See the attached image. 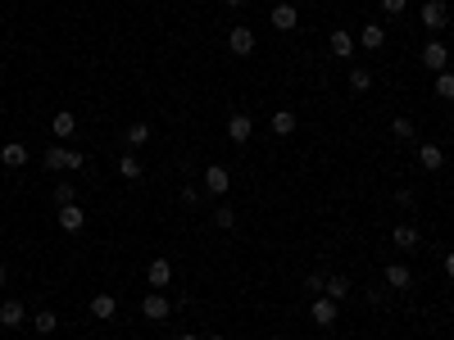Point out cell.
I'll list each match as a JSON object with an SVG mask.
<instances>
[{"mask_svg": "<svg viewBox=\"0 0 454 340\" xmlns=\"http://www.w3.org/2000/svg\"><path fill=\"white\" fill-rule=\"evenodd\" d=\"M268 23H273L277 32H295V27H300V9L282 0V5H273V18H268Z\"/></svg>", "mask_w": 454, "mask_h": 340, "instance_id": "obj_1", "label": "cell"}, {"mask_svg": "<svg viewBox=\"0 0 454 340\" xmlns=\"http://www.w3.org/2000/svg\"><path fill=\"white\" fill-rule=\"evenodd\" d=\"M227 186H232V172L223 168V163H209L205 168V191L209 196H227Z\"/></svg>", "mask_w": 454, "mask_h": 340, "instance_id": "obj_2", "label": "cell"}, {"mask_svg": "<svg viewBox=\"0 0 454 340\" xmlns=\"http://www.w3.org/2000/svg\"><path fill=\"white\" fill-rule=\"evenodd\" d=\"M168 313H173V304H168V299L159 295V290H150V295L141 299V318H150V322H163V318H168Z\"/></svg>", "mask_w": 454, "mask_h": 340, "instance_id": "obj_3", "label": "cell"}, {"mask_svg": "<svg viewBox=\"0 0 454 340\" xmlns=\"http://www.w3.org/2000/svg\"><path fill=\"white\" fill-rule=\"evenodd\" d=\"M422 64H427L432 73H446V68H450V50H446V41H427V46H422Z\"/></svg>", "mask_w": 454, "mask_h": 340, "instance_id": "obj_4", "label": "cell"}, {"mask_svg": "<svg viewBox=\"0 0 454 340\" xmlns=\"http://www.w3.org/2000/svg\"><path fill=\"white\" fill-rule=\"evenodd\" d=\"M250 136H255V118H250V114H232V118H227V141L246 145Z\"/></svg>", "mask_w": 454, "mask_h": 340, "instance_id": "obj_5", "label": "cell"}, {"mask_svg": "<svg viewBox=\"0 0 454 340\" xmlns=\"http://www.w3.org/2000/svg\"><path fill=\"white\" fill-rule=\"evenodd\" d=\"M446 18H450L446 0H427V5H422V27H432V32H441V27H446Z\"/></svg>", "mask_w": 454, "mask_h": 340, "instance_id": "obj_6", "label": "cell"}, {"mask_svg": "<svg viewBox=\"0 0 454 340\" xmlns=\"http://www.w3.org/2000/svg\"><path fill=\"white\" fill-rule=\"evenodd\" d=\"M227 50L232 55H250L255 50V32H250V27H227Z\"/></svg>", "mask_w": 454, "mask_h": 340, "instance_id": "obj_7", "label": "cell"}, {"mask_svg": "<svg viewBox=\"0 0 454 340\" xmlns=\"http://www.w3.org/2000/svg\"><path fill=\"white\" fill-rule=\"evenodd\" d=\"M309 318H314L318 327H332L336 322V299H327V295H318L314 304H309Z\"/></svg>", "mask_w": 454, "mask_h": 340, "instance_id": "obj_8", "label": "cell"}, {"mask_svg": "<svg viewBox=\"0 0 454 340\" xmlns=\"http://www.w3.org/2000/svg\"><path fill=\"white\" fill-rule=\"evenodd\" d=\"M60 227L64 231H82L86 227V213H82V204H77V200L73 204H60Z\"/></svg>", "mask_w": 454, "mask_h": 340, "instance_id": "obj_9", "label": "cell"}, {"mask_svg": "<svg viewBox=\"0 0 454 340\" xmlns=\"http://www.w3.org/2000/svg\"><path fill=\"white\" fill-rule=\"evenodd\" d=\"M382 281H386V290H409L413 286V272L404 268V264H391V268L382 272Z\"/></svg>", "mask_w": 454, "mask_h": 340, "instance_id": "obj_10", "label": "cell"}, {"mask_svg": "<svg viewBox=\"0 0 454 340\" xmlns=\"http://www.w3.org/2000/svg\"><path fill=\"white\" fill-rule=\"evenodd\" d=\"M23 322H27V308L18 304V299L0 304V327H5V332H14V327H23Z\"/></svg>", "mask_w": 454, "mask_h": 340, "instance_id": "obj_11", "label": "cell"}, {"mask_svg": "<svg viewBox=\"0 0 454 340\" xmlns=\"http://www.w3.org/2000/svg\"><path fill=\"white\" fill-rule=\"evenodd\" d=\"M146 277H150V286L154 290H163V286H168V281H173V264H168V259H150V268H146Z\"/></svg>", "mask_w": 454, "mask_h": 340, "instance_id": "obj_12", "label": "cell"}, {"mask_svg": "<svg viewBox=\"0 0 454 340\" xmlns=\"http://www.w3.org/2000/svg\"><path fill=\"white\" fill-rule=\"evenodd\" d=\"M327 46H332V55H336V60H350V55H354V46H359V41H354V36L345 32V27H336V32L327 36Z\"/></svg>", "mask_w": 454, "mask_h": 340, "instance_id": "obj_13", "label": "cell"}, {"mask_svg": "<svg viewBox=\"0 0 454 340\" xmlns=\"http://www.w3.org/2000/svg\"><path fill=\"white\" fill-rule=\"evenodd\" d=\"M0 163H5V168H23L27 163V145L23 141H5L0 145Z\"/></svg>", "mask_w": 454, "mask_h": 340, "instance_id": "obj_14", "label": "cell"}, {"mask_svg": "<svg viewBox=\"0 0 454 340\" xmlns=\"http://www.w3.org/2000/svg\"><path fill=\"white\" fill-rule=\"evenodd\" d=\"M418 163L427 172H436V168H446V150H441L436 141H427V145H418Z\"/></svg>", "mask_w": 454, "mask_h": 340, "instance_id": "obj_15", "label": "cell"}, {"mask_svg": "<svg viewBox=\"0 0 454 340\" xmlns=\"http://www.w3.org/2000/svg\"><path fill=\"white\" fill-rule=\"evenodd\" d=\"M354 41H359L363 50H382V46H386V27L382 23H368V27H359V36H354Z\"/></svg>", "mask_w": 454, "mask_h": 340, "instance_id": "obj_16", "label": "cell"}, {"mask_svg": "<svg viewBox=\"0 0 454 340\" xmlns=\"http://www.w3.org/2000/svg\"><path fill=\"white\" fill-rule=\"evenodd\" d=\"M114 313H119V299H114V295H91V318H100V322H109Z\"/></svg>", "mask_w": 454, "mask_h": 340, "instance_id": "obj_17", "label": "cell"}, {"mask_svg": "<svg viewBox=\"0 0 454 340\" xmlns=\"http://www.w3.org/2000/svg\"><path fill=\"white\" fill-rule=\"evenodd\" d=\"M391 240L400 250H418V227H413V222H400V227L391 231Z\"/></svg>", "mask_w": 454, "mask_h": 340, "instance_id": "obj_18", "label": "cell"}, {"mask_svg": "<svg viewBox=\"0 0 454 340\" xmlns=\"http://www.w3.org/2000/svg\"><path fill=\"white\" fill-rule=\"evenodd\" d=\"M295 128H300V118H295L291 109H277L273 114V136H291Z\"/></svg>", "mask_w": 454, "mask_h": 340, "instance_id": "obj_19", "label": "cell"}, {"mask_svg": "<svg viewBox=\"0 0 454 340\" xmlns=\"http://www.w3.org/2000/svg\"><path fill=\"white\" fill-rule=\"evenodd\" d=\"M141 172H146V168H141L137 154H123V159H119V177L123 182H141Z\"/></svg>", "mask_w": 454, "mask_h": 340, "instance_id": "obj_20", "label": "cell"}, {"mask_svg": "<svg viewBox=\"0 0 454 340\" xmlns=\"http://www.w3.org/2000/svg\"><path fill=\"white\" fill-rule=\"evenodd\" d=\"M51 132H55V136H73V132H77V118H73L69 109H60V114L51 118Z\"/></svg>", "mask_w": 454, "mask_h": 340, "instance_id": "obj_21", "label": "cell"}, {"mask_svg": "<svg viewBox=\"0 0 454 340\" xmlns=\"http://www.w3.org/2000/svg\"><path fill=\"white\" fill-rule=\"evenodd\" d=\"M123 141H128L132 150H141V145H150V128H146V123H132V128L123 132Z\"/></svg>", "mask_w": 454, "mask_h": 340, "instance_id": "obj_22", "label": "cell"}, {"mask_svg": "<svg viewBox=\"0 0 454 340\" xmlns=\"http://www.w3.org/2000/svg\"><path fill=\"white\" fill-rule=\"evenodd\" d=\"M323 295H327V299H336V304H341V299H345V295H350V281H345V277H327V286H323Z\"/></svg>", "mask_w": 454, "mask_h": 340, "instance_id": "obj_23", "label": "cell"}, {"mask_svg": "<svg viewBox=\"0 0 454 340\" xmlns=\"http://www.w3.org/2000/svg\"><path fill=\"white\" fill-rule=\"evenodd\" d=\"M350 91H359V95H363V91H373V73H368L363 64H359V68H350Z\"/></svg>", "mask_w": 454, "mask_h": 340, "instance_id": "obj_24", "label": "cell"}, {"mask_svg": "<svg viewBox=\"0 0 454 340\" xmlns=\"http://www.w3.org/2000/svg\"><path fill=\"white\" fill-rule=\"evenodd\" d=\"M46 168H51V172L69 168V150H64V145H51V150H46Z\"/></svg>", "mask_w": 454, "mask_h": 340, "instance_id": "obj_25", "label": "cell"}, {"mask_svg": "<svg viewBox=\"0 0 454 340\" xmlns=\"http://www.w3.org/2000/svg\"><path fill=\"white\" fill-rule=\"evenodd\" d=\"M32 327H36V332H41V336H51V332H55V327H60V318H55V313H51V308H41V313H36V318H32Z\"/></svg>", "mask_w": 454, "mask_h": 340, "instance_id": "obj_26", "label": "cell"}, {"mask_svg": "<svg viewBox=\"0 0 454 340\" xmlns=\"http://www.w3.org/2000/svg\"><path fill=\"white\" fill-rule=\"evenodd\" d=\"M436 95L441 100H454V73L446 68V73H436Z\"/></svg>", "mask_w": 454, "mask_h": 340, "instance_id": "obj_27", "label": "cell"}, {"mask_svg": "<svg viewBox=\"0 0 454 340\" xmlns=\"http://www.w3.org/2000/svg\"><path fill=\"white\" fill-rule=\"evenodd\" d=\"M214 222H218L223 231H232V227H236V213H232L227 204H223V209H214Z\"/></svg>", "mask_w": 454, "mask_h": 340, "instance_id": "obj_28", "label": "cell"}, {"mask_svg": "<svg viewBox=\"0 0 454 340\" xmlns=\"http://www.w3.org/2000/svg\"><path fill=\"white\" fill-rule=\"evenodd\" d=\"M77 196H73V182H60V186H55V204H73Z\"/></svg>", "mask_w": 454, "mask_h": 340, "instance_id": "obj_29", "label": "cell"}, {"mask_svg": "<svg viewBox=\"0 0 454 340\" xmlns=\"http://www.w3.org/2000/svg\"><path fill=\"white\" fill-rule=\"evenodd\" d=\"M391 132L400 136V141H409V136H413V123H409V118H395V123H391Z\"/></svg>", "mask_w": 454, "mask_h": 340, "instance_id": "obj_30", "label": "cell"}, {"mask_svg": "<svg viewBox=\"0 0 454 340\" xmlns=\"http://www.w3.org/2000/svg\"><path fill=\"white\" fill-rule=\"evenodd\" d=\"M323 286H327V277H309V281H305V295L318 299V295H323Z\"/></svg>", "mask_w": 454, "mask_h": 340, "instance_id": "obj_31", "label": "cell"}, {"mask_svg": "<svg viewBox=\"0 0 454 340\" xmlns=\"http://www.w3.org/2000/svg\"><path fill=\"white\" fill-rule=\"evenodd\" d=\"M382 9H386V14H404V9H409V0H382Z\"/></svg>", "mask_w": 454, "mask_h": 340, "instance_id": "obj_32", "label": "cell"}, {"mask_svg": "<svg viewBox=\"0 0 454 340\" xmlns=\"http://www.w3.org/2000/svg\"><path fill=\"white\" fill-rule=\"evenodd\" d=\"M182 200H187V204H191V209H196V204H200V200H205V191H196V186H187V191H182Z\"/></svg>", "mask_w": 454, "mask_h": 340, "instance_id": "obj_33", "label": "cell"}, {"mask_svg": "<svg viewBox=\"0 0 454 340\" xmlns=\"http://www.w3.org/2000/svg\"><path fill=\"white\" fill-rule=\"evenodd\" d=\"M446 272H450V277H454V250H450V254H446Z\"/></svg>", "mask_w": 454, "mask_h": 340, "instance_id": "obj_34", "label": "cell"}, {"mask_svg": "<svg viewBox=\"0 0 454 340\" xmlns=\"http://www.w3.org/2000/svg\"><path fill=\"white\" fill-rule=\"evenodd\" d=\"M5 281H9V272H5V264H0V286H5Z\"/></svg>", "mask_w": 454, "mask_h": 340, "instance_id": "obj_35", "label": "cell"}, {"mask_svg": "<svg viewBox=\"0 0 454 340\" xmlns=\"http://www.w3.org/2000/svg\"><path fill=\"white\" fill-rule=\"evenodd\" d=\"M227 5H232V9H241V5H246V0H227Z\"/></svg>", "mask_w": 454, "mask_h": 340, "instance_id": "obj_36", "label": "cell"}, {"mask_svg": "<svg viewBox=\"0 0 454 340\" xmlns=\"http://www.w3.org/2000/svg\"><path fill=\"white\" fill-rule=\"evenodd\" d=\"M178 340H200V336H191V332H187V336H178Z\"/></svg>", "mask_w": 454, "mask_h": 340, "instance_id": "obj_37", "label": "cell"}, {"mask_svg": "<svg viewBox=\"0 0 454 340\" xmlns=\"http://www.w3.org/2000/svg\"><path fill=\"white\" fill-rule=\"evenodd\" d=\"M209 340H227V336H209Z\"/></svg>", "mask_w": 454, "mask_h": 340, "instance_id": "obj_38", "label": "cell"}]
</instances>
